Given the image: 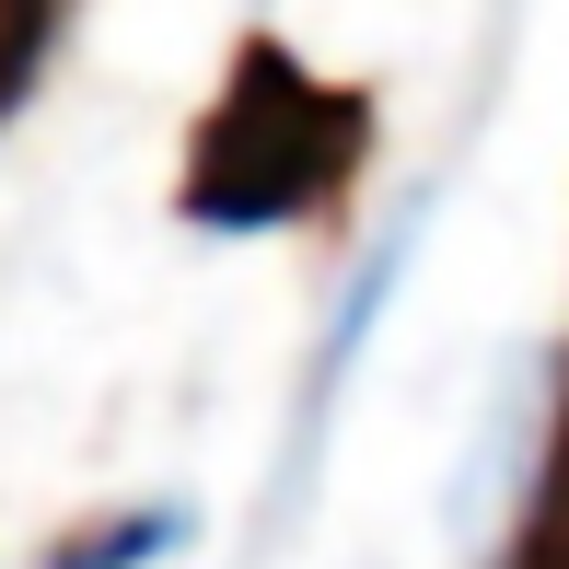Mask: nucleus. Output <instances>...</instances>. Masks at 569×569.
Returning a JSON list of instances; mask_svg holds the SVG:
<instances>
[{
  "instance_id": "obj_1",
  "label": "nucleus",
  "mask_w": 569,
  "mask_h": 569,
  "mask_svg": "<svg viewBox=\"0 0 569 569\" xmlns=\"http://www.w3.org/2000/svg\"><path fill=\"white\" fill-rule=\"evenodd\" d=\"M372 151V106L326 70H302L279 36H244L221 70V106L187 151V187L174 210L198 232H279V221H315L338 210V187Z\"/></svg>"
},
{
  "instance_id": "obj_2",
  "label": "nucleus",
  "mask_w": 569,
  "mask_h": 569,
  "mask_svg": "<svg viewBox=\"0 0 569 569\" xmlns=\"http://www.w3.org/2000/svg\"><path fill=\"white\" fill-rule=\"evenodd\" d=\"M511 569H569V383H558L547 453H535V488H523V535H511Z\"/></svg>"
},
{
  "instance_id": "obj_3",
  "label": "nucleus",
  "mask_w": 569,
  "mask_h": 569,
  "mask_svg": "<svg viewBox=\"0 0 569 569\" xmlns=\"http://www.w3.org/2000/svg\"><path fill=\"white\" fill-rule=\"evenodd\" d=\"M174 547H187V511H128V523L70 535L47 569H151V558H174Z\"/></svg>"
}]
</instances>
